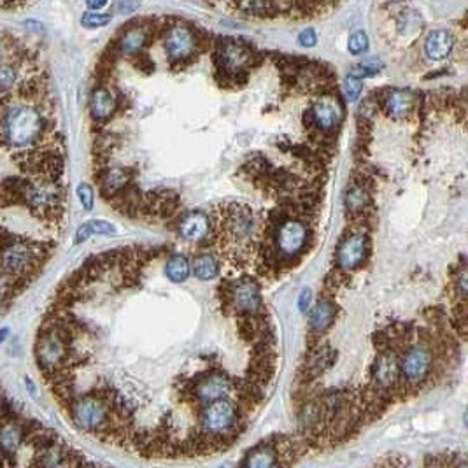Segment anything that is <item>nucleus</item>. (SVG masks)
<instances>
[{
  "mask_svg": "<svg viewBox=\"0 0 468 468\" xmlns=\"http://www.w3.org/2000/svg\"><path fill=\"white\" fill-rule=\"evenodd\" d=\"M116 111V97L104 86L93 89L89 97V112L95 121H107Z\"/></svg>",
  "mask_w": 468,
  "mask_h": 468,
  "instance_id": "obj_18",
  "label": "nucleus"
},
{
  "mask_svg": "<svg viewBox=\"0 0 468 468\" xmlns=\"http://www.w3.org/2000/svg\"><path fill=\"white\" fill-rule=\"evenodd\" d=\"M307 237H309V233H307L306 224L300 223V221L288 220L277 228L275 244H277L281 255L293 256L302 251L307 242Z\"/></svg>",
  "mask_w": 468,
  "mask_h": 468,
  "instance_id": "obj_10",
  "label": "nucleus"
},
{
  "mask_svg": "<svg viewBox=\"0 0 468 468\" xmlns=\"http://www.w3.org/2000/svg\"><path fill=\"white\" fill-rule=\"evenodd\" d=\"M333 317H335V306L328 300H323L310 312V328L314 332H323L332 325Z\"/></svg>",
  "mask_w": 468,
  "mask_h": 468,
  "instance_id": "obj_23",
  "label": "nucleus"
},
{
  "mask_svg": "<svg viewBox=\"0 0 468 468\" xmlns=\"http://www.w3.org/2000/svg\"><path fill=\"white\" fill-rule=\"evenodd\" d=\"M367 256V239L360 233L348 237V239L339 246L337 251V259L339 265L344 268H357L360 267L361 262Z\"/></svg>",
  "mask_w": 468,
  "mask_h": 468,
  "instance_id": "obj_14",
  "label": "nucleus"
},
{
  "mask_svg": "<svg viewBox=\"0 0 468 468\" xmlns=\"http://www.w3.org/2000/svg\"><path fill=\"white\" fill-rule=\"evenodd\" d=\"M78 197H79V202H81V205L85 207V211L93 209L95 197H93V190L88 182H81V184L78 186Z\"/></svg>",
  "mask_w": 468,
  "mask_h": 468,
  "instance_id": "obj_35",
  "label": "nucleus"
},
{
  "mask_svg": "<svg viewBox=\"0 0 468 468\" xmlns=\"http://www.w3.org/2000/svg\"><path fill=\"white\" fill-rule=\"evenodd\" d=\"M368 47V39L363 32H354V34L349 37V51L352 54H361L365 53Z\"/></svg>",
  "mask_w": 468,
  "mask_h": 468,
  "instance_id": "obj_33",
  "label": "nucleus"
},
{
  "mask_svg": "<svg viewBox=\"0 0 468 468\" xmlns=\"http://www.w3.org/2000/svg\"><path fill=\"white\" fill-rule=\"evenodd\" d=\"M46 112L39 105L25 104L11 93L0 97V147L14 153L39 147L47 134Z\"/></svg>",
  "mask_w": 468,
  "mask_h": 468,
  "instance_id": "obj_1",
  "label": "nucleus"
},
{
  "mask_svg": "<svg viewBox=\"0 0 468 468\" xmlns=\"http://www.w3.org/2000/svg\"><path fill=\"white\" fill-rule=\"evenodd\" d=\"M217 58H220L221 67H223L226 72H239V70L244 69L249 62H251V53L246 46L242 44L232 43V41H226L220 46L217 50Z\"/></svg>",
  "mask_w": 468,
  "mask_h": 468,
  "instance_id": "obj_15",
  "label": "nucleus"
},
{
  "mask_svg": "<svg viewBox=\"0 0 468 468\" xmlns=\"http://www.w3.org/2000/svg\"><path fill=\"white\" fill-rule=\"evenodd\" d=\"M70 360V332L65 325L54 319L41 328L35 341V361L44 376L67 367Z\"/></svg>",
  "mask_w": 468,
  "mask_h": 468,
  "instance_id": "obj_3",
  "label": "nucleus"
},
{
  "mask_svg": "<svg viewBox=\"0 0 468 468\" xmlns=\"http://www.w3.org/2000/svg\"><path fill=\"white\" fill-rule=\"evenodd\" d=\"M116 228L112 226L109 221L104 220H92L86 221L85 224L79 226V230L76 232V244H81L86 239H89L92 235H114Z\"/></svg>",
  "mask_w": 468,
  "mask_h": 468,
  "instance_id": "obj_24",
  "label": "nucleus"
},
{
  "mask_svg": "<svg viewBox=\"0 0 468 468\" xmlns=\"http://www.w3.org/2000/svg\"><path fill=\"white\" fill-rule=\"evenodd\" d=\"M8 337H9V328H6V326L4 328H0V344L8 341Z\"/></svg>",
  "mask_w": 468,
  "mask_h": 468,
  "instance_id": "obj_42",
  "label": "nucleus"
},
{
  "mask_svg": "<svg viewBox=\"0 0 468 468\" xmlns=\"http://www.w3.org/2000/svg\"><path fill=\"white\" fill-rule=\"evenodd\" d=\"M372 379L377 390L386 391L396 400V396L400 395L398 383H402V376H400V360L395 351L386 349L377 357L376 363L372 367Z\"/></svg>",
  "mask_w": 468,
  "mask_h": 468,
  "instance_id": "obj_8",
  "label": "nucleus"
},
{
  "mask_svg": "<svg viewBox=\"0 0 468 468\" xmlns=\"http://www.w3.org/2000/svg\"><path fill=\"white\" fill-rule=\"evenodd\" d=\"M277 467V453L270 437L259 442L246 454L244 461L237 468H275Z\"/></svg>",
  "mask_w": 468,
  "mask_h": 468,
  "instance_id": "obj_17",
  "label": "nucleus"
},
{
  "mask_svg": "<svg viewBox=\"0 0 468 468\" xmlns=\"http://www.w3.org/2000/svg\"><path fill=\"white\" fill-rule=\"evenodd\" d=\"M368 193L365 191L363 186L360 184H354L351 186L348 190V193H345V207H348L351 213H360V211H363L365 207L368 205Z\"/></svg>",
  "mask_w": 468,
  "mask_h": 468,
  "instance_id": "obj_28",
  "label": "nucleus"
},
{
  "mask_svg": "<svg viewBox=\"0 0 468 468\" xmlns=\"http://www.w3.org/2000/svg\"><path fill=\"white\" fill-rule=\"evenodd\" d=\"M139 8V4H125V2H121V4H118L116 6V9L120 12H132V11H136V9Z\"/></svg>",
  "mask_w": 468,
  "mask_h": 468,
  "instance_id": "obj_39",
  "label": "nucleus"
},
{
  "mask_svg": "<svg viewBox=\"0 0 468 468\" xmlns=\"http://www.w3.org/2000/svg\"><path fill=\"white\" fill-rule=\"evenodd\" d=\"M6 58V47H4V43H2V39H0V63L4 62Z\"/></svg>",
  "mask_w": 468,
  "mask_h": 468,
  "instance_id": "obj_43",
  "label": "nucleus"
},
{
  "mask_svg": "<svg viewBox=\"0 0 468 468\" xmlns=\"http://www.w3.org/2000/svg\"><path fill=\"white\" fill-rule=\"evenodd\" d=\"M242 11H246L248 14L253 16H264V14H270L277 6L272 4V2H249V4H242L240 6Z\"/></svg>",
  "mask_w": 468,
  "mask_h": 468,
  "instance_id": "obj_32",
  "label": "nucleus"
},
{
  "mask_svg": "<svg viewBox=\"0 0 468 468\" xmlns=\"http://www.w3.org/2000/svg\"><path fill=\"white\" fill-rule=\"evenodd\" d=\"M44 255H47L44 244L14 235L0 249V268L12 277L30 279L43 265Z\"/></svg>",
  "mask_w": 468,
  "mask_h": 468,
  "instance_id": "obj_4",
  "label": "nucleus"
},
{
  "mask_svg": "<svg viewBox=\"0 0 468 468\" xmlns=\"http://www.w3.org/2000/svg\"><path fill=\"white\" fill-rule=\"evenodd\" d=\"M454 37L447 30H435L426 37L425 53L432 60L445 58L453 50Z\"/></svg>",
  "mask_w": 468,
  "mask_h": 468,
  "instance_id": "obj_19",
  "label": "nucleus"
},
{
  "mask_svg": "<svg viewBox=\"0 0 468 468\" xmlns=\"http://www.w3.org/2000/svg\"><path fill=\"white\" fill-rule=\"evenodd\" d=\"M25 386H27V390L30 391V395H32V396L37 395V390H35V386H34V381L28 379V377H27V379H25Z\"/></svg>",
  "mask_w": 468,
  "mask_h": 468,
  "instance_id": "obj_41",
  "label": "nucleus"
},
{
  "mask_svg": "<svg viewBox=\"0 0 468 468\" xmlns=\"http://www.w3.org/2000/svg\"><path fill=\"white\" fill-rule=\"evenodd\" d=\"M27 440V428L25 421L18 418H8L0 423V456L12 460L21 445Z\"/></svg>",
  "mask_w": 468,
  "mask_h": 468,
  "instance_id": "obj_11",
  "label": "nucleus"
},
{
  "mask_svg": "<svg viewBox=\"0 0 468 468\" xmlns=\"http://www.w3.org/2000/svg\"><path fill=\"white\" fill-rule=\"evenodd\" d=\"M167 277L174 281V283H182L188 275H190V262L188 258L182 255L172 256L169 262H167Z\"/></svg>",
  "mask_w": 468,
  "mask_h": 468,
  "instance_id": "obj_27",
  "label": "nucleus"
},
{
  "mask_svg": "<svg viewBox=\"0 0 468 468\" xmlns=\"http://www.w3.org/2000/svg\"><path fill=\"white\" fill-rule=\"evenodd\" d=\"M182 239L186 240H202L209 232V220L204 213H191L181 221L179 226Z\"/></svg>",
  "mask_w": 468,
  "mask_h": 468,
  "instance_id": "obj_21",
  "label": "nucleus"
},
{
  "mask_svg": "<svg viewBox=\"0 0 468 468\" xmlns=\"http://www.w3.org/2000/svg\"><path fill=\"white\" fill-rule=\"evenodd\" d=\"M9 418V407H8V402H6V398L2 395H0V423L4 421V419Z\"/></svg>",
  "mask_w": 468,
  "mask_h": 468,
  "instance_id": "obj_38",
  "label": "nucleus"
},
{
  "mask_svg": "<svg viewBox=\"0 0 468 468\" xmlns=\"http://www.w3.org/2000/svg\"><path fill=\"white\" fill-rule=\"evenodd\" d=\"M69 414L74 425L79 429L86 434H95L97 437L107 428L109 421H111L107 403L95 393L76 396L69 405Z\"/></svg>",
  "mask_w": 468,
  "mask_h": 468,
  "instance_id": "obj_5",
  "label": "nucleus"
},
{
  "mask_svg": "<svg viewBox=\"0 0 468 468\" xmlns=\"http://www.w3.org/2000/svg\"><path fill=\"white\" fill-rule=\"evenodd\" d=\"M298 41H300V44L306 47L314 46V44H316V32H314L312 28H306L302 34L298 35Z\"/></svg>",
  "mask_w": 468,
  "mask_h": 468,
  "instance_id": "obj_36",
  "label": "nucleus"
},
{
  "mask_svg": "<svg viewBox=\"0 0 468 468\" xmlns=\"http://www.w3.org/2000/svg\"><path fill=\"white\" fill-rule=\"evenodd\" d=\"M246 425H248V421L240 418L235 403L223 398L204 407L198 429L205 437L221 440L228 449L239 440V437L246 429Z\"/></svg>",
  "mask_w": 468,
  "mask_h": 468,
  "instance_id": "obj_2",
  "label": "nucleus"
},
{
  "mask_svg": "<svg viewBox=\"0 0 468 468\" xmlns=\"http://www.w3.org/2000/svg\"><path fill=\"white\" fill-rule=\"evenodd\" d=\"M434 370V352L428 345L418 344L407 349L400 360V376L403 381V391L412 393L418 390Z\"/></svg>",
  "mask_w": 468,
  "mask_h": 468,
  "instance_id": "obj_7",
  "label": "nucleus"
},
{
  "mask_svg": "<svg viewBox=\"0 0 468 468\" xmlns=\"http://www.w3.org/2000/svg\"><path fill=\"white\" fill-rule=\"evenodd\" d=\"M128 181H130L128 171H125V169H107L100 178L102 193L105 197H118L125 190Z\"/></svg>",
  "mask_w": 468,
  "mask_h": 468,
  "instance_id": "obj_22",
  "label": "nucleus"
},
{
  "mask_svg": "<svg viewBox=\"0 0 468 468\" xmlns=\"http://www.w3.org/2000/svg\"><path fill=\"white\" fill-rule=\"evenodd\" d=\"M86 6H88V9L92 12H98V9H104L107 6V2L105 0H102V2H88Z\"/></svg>",
  "mask_w": 468,
  "mask_h": 468,
  "instance_id": "obj_40",
  "label": "nucleus"
},
{
  "mask_svg": "<svg viewBox=\"0 0 468 468\" xmlns=\"http://www.w3.org/2000/svg\"><path fill=\"white\" fill-rule=\"evenodd\" d=\"M193 272L202 281H209L217 274V262L214 256L202 255L193 262Z\"/></svg>",
  "mask_w": 468,
  "mask_h": 468,
  "instance_id": "obj_29",
  "label": "nucleus"
},
{
  "mask_svg": "<svg viewBox=\"0 0 468 468\" xmlns=\"http://www.w3.org/2000/svg\"><path fill=\"white\" fill-rule=\"evenodd\" d=\"M253 228H255V223H253V217L248 211L233 213L228 221V230L235 239H248Z\"/></svg>",
  "mask_w": 468,
  "mask_h": 468,
  "instance_id": "obj_26",
  "label": "nucleus"
},
{
  "mask_svg": "<svg viewBox=\"0 0 468 468\" xmlns=\"http://www.w3.org/2000/svg\"><path fill=\"white\" fill-rule=\"evenodd\" d=\"M18 65L11 62H2L0 63V95L9 93V89L14 88V85L18 83Z\"/></svg>",
  "mask_w": 468,
  "mask_h": 468,
  "instance_id": "obj_30",
  "label": "nucleus"
},
{
  "mask_svg": "<svg viewBox=\"0 0 468 468\" xmlns=\"http://www.w3.org/2000/svg\"><path fill=\"white\" fill-rule=\"evenodd\" d=\"M112 16L107 14V12H85L81 18V25L86 28H98V27H104V25H107L109 21H111Z\"/></svg>",
  "mask_w": 468,
  "mask_h": 468,
  "instance_id": "obj_31",
  "label": "nucleus"
},
{
  "mask_svg": "<svg viewBox=\"0 0 468 468\" xmlns=\"http://www.w3.org/2000/svg\"><path fill=\"white\" fill-rule=\"evenodd\" d=\"M310 291L309 290H304L302 293H300V297H298V307H300V310H307V307H309L310 304Z\"/></svg>",
  "mask_w": 468,
  "mask_h": 468,
  "instance_id": "obj_37",
  "label": "nucleus"
},
{
  "mask_svg": "<svg viewBox=\"0 0 468 468\" xmlns=\"http://www.w3.org/2000/svg\"><path fill=\"white\" fill-rule=\"evenodd\" d=\"M414 107V95L409 89H395L386 98V111L391 118L402 120L409 116Z\"/></svg>",
  "mask_w": 468,
  "mask_h": 468,
  "instance_id": "obj_20",
  "label": "nucleus"
},
{
  "mask_svg": "<svg viewBox=\"0 0 468 468\" xmlns=\"http://www.w3.org/2000/svg\"><path fill=\"white\" fill-rule=\"evenodd\" d=\"M233 384L228 377L221 374V372H213V374H207L205 377H202L198 383H195L193 390H191V395L193 398L200 403L202 407H207L209 403L217 402V400H223L224 396L230 395Z\"/></svg>",
  "mask_w": 468,
  "mask_h": 468,
  "instance_id": "obj_9",
  "label": "nucleus"
},
{
  "mask_svg": "<svg viewBox=\"0 0 468 468\" xmlns=\"http://www.w3.org/2000/svg\"><path fill=\"white\" fill-rule=\"evenodd\" d=\"M361 89H363L361 79L352 78V76H348V78L344 79V93L349 100H357V98L360 97Z\"/></svg>",
  "mask_w": 468,
  "mask_h": 468,
  "instance_id": "obj_34",
  "label": "nucleus"
},
{
  "mask_svg": "<svg viewBox=\"0 0 468 468\" xmlns=\"http://www.w3.org/2000/svg\"><path fill=\"white\" fill-rule=\"evenodd\" d=\"M312 116L317 127L323 128V130H333L342 121L344 111H342L341 102L337 100L335 97L326 95V97H321L314 104Z\"/></svg>",
  "mask_w": 468,
  "mask_h": 468,
  "instance_id": "obj_13",
  "label": "nucleus"
},
{
  "mask_svg": "<svg viewBox=\"0 0 468 468\" xmlns=\"http://www.w3.org/2000/svg\"><path fill=\"white\" fill-rule=\"evenodd\" d=\"M63 188L58 181L28 182L25 205L44 221H58L62 214Z\"/></svg>",
  "mask_w": 468,
  "mask_h": 468,
  "instance_id": "obj_6",
  "label": "nucleus"
},
{
  "mask_svg": "<svg viewBox=\"0 0 468 468\" xmlns=\"http://www.w3.org/2000/svg\"><path fill=\"white\" fill-rule=\"evenodd\" d=\"M232 300L233 307L237 310L244 314L256 312L259 307V288L258 284L246 279V281H239L232 290Z\"/></svg>",
  "mask_w": 468,
  "mask_h": 468,
  "instance_id": "obj_16",
  "label": "nucleus"
},
{
  "mask_svg": "<svg viewBox=\"0 0 468 468\" xmlns=\"http://www.w3.org/2000/svg\"><path fill=\"white\" fill-rule=\"evenodd\" d=\"M195 46H197V41H195L193 32L188 27L176 25L167 30L165 50L172 60H186L193 54Z\"/></svg>",
  "mask_w": 468,
  "mask_h": 468,
  "instance_id": "obj_12",
  "label": "nucleus"
},
{
  "mask_svg": "<svg viewBox=\"0 0 468 468\" xmlns=\"http://www.w3.org/2000/svg\"><path fill=\"white\" fill-rule=\"evenodd\" d=\"M146 39H147L146 28L134 27V28H128V30L121 35L118 46H120V51L123 54H134L144 46Z\"/></svg>",
  "mask_w": 468,
  "mask_h": 468,
  "instance_id": "obj_25",
  "label": "nucleus"
}]
</instances>
